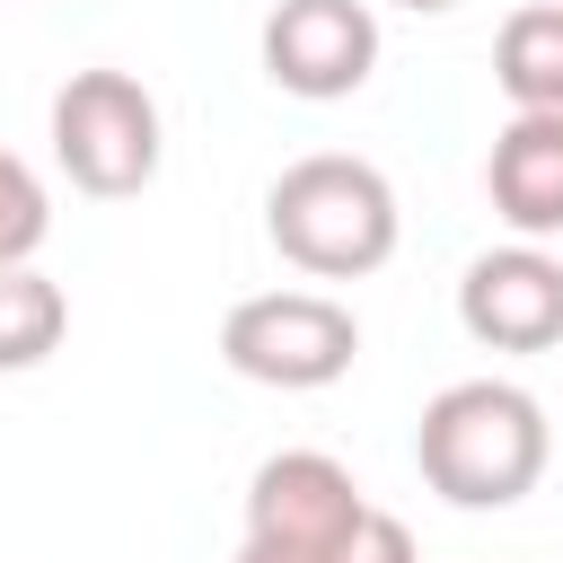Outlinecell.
<instances>
[{
    "mask_svg": "<svg viewBox=\"0 0 563 563\" xmlns=\"http://www.w3.org/2000/svg\"><path fill=\"white\" fill-rule=\"evenodd\" d=\"M220 361L246 387L308 396V387H334L361 361V317L325 290H255L220 317Z\"/></svg>",
    "mask_w": 563,
    "mask_h": 563,
    "instance_id": "277c9868",
    "label": "cell"
},
{
    "mask_svg": "<svg viewBox=\"0 0 563 563\" xmlns=\"http://www.w3.org/2000/svg\"><path fill=\"white\" fill-rule=\"evenodd\" d=\"M264 238L290 273L308 282H361L396 255L405 238V211H396V185L352 158V150H308L290 158L273 185H264Z\"/></svg>",
    "mask_w": 563,
    "mask_h": 563,
    "instance_id": "7a4b0ae2",
    "label": "cell"
},
{
    "mask_svg": "<svg viewBox=\"0 0 563 563\" xmlns=\"http://www.w3.org/2000/svg\"><path fill=\"white\" fill-rule=\"evenodd\" d=\"M229 563H334V554H308V545H273V537H246Z\"/></svg>",
    "mask_w": 563,
    "mask_h": 563,
    "instance_id": "4fadbf2b",
    "label": "cell"
},
{
    "mask_svg": "<svg viewBox=\"0 0 563 563\" xmlns=\"http://www.w3.org/2000/svg\"><path fill=\"white\" fill-rule=\"evenodd\" d=\"M396 9H413V18H449L457 0H396Z\"/></svg>",
    "mask_w": 563,
    "mask_h": 563,
    "instance_id": "5bb4252c",
    "label": "cell"
},
{
    "mask_svg": "<svg viewBox=\"0 0 563 563\" xmlns=\"http://www.w3.org/2000/svg\"><path fill=\"white\" fill-rule=\"evenodd\" d=\"M44 238H53V194H44V176H35L18 150H0V264H35Z\"/></svg>",
    "mask_w": 563,
    "mask_h": 563,
    "instance_id": "8fae6325",
    "label": "cell"
},
{
    "mask_svg": "<svg viewBox=\"0 0 563 563\" xmlns=\"http://www.w3.org/2000/svg\"><path fill=\"white\" fill-rule=\"evenodd\" d=\"M62 334H70V299H62V282L35 273V264H0V369H35V361H53Z\"/></svg>",
    "mask_w": 563,
    "mask_h": 563,
    "instance_id": "30bf717a",
    "label": "cell"
},
{
    "mask_svg": "<svg viewBox=\"0 0 563 563\" xmlns=\"http://www.w3.org/2000/svg\"><path fill=\"white\" fill-rule=\"evenodd\" d=\"M484 194L510 238H563V106L510 114L484 150Z\"/></svg>",
    "mask_w": 563,
    "mask_h": 563,
    "instance_id": "ba28073f",
    "label": "cell"
},
{
    "mask_svg": "<svg viewBox=\"0 0 563 563\" xmlns=\"http://www.w3.org/2000/svg\"><path fill=\"white\" fill-rule=\"evenodd\" d=\"M554 457V422L510 378H457L413 422V466L449 510H510L537 493Z\"/></svg>",
    "mask_w": 563,
    "mask_h": 563,
    "instance_id": "6da1fadb",
    "label": "cell"
},
{
    "mask_svg": "<svg viewBox=\"0 0 563 563\" xmlns=\"http://www.w3.org/2000/svg\"><path fill=\"white\" fill-rule=\"evenodd\" d=\"M457 325L484 352H554L563 343V255H545L537 238L484 246L457 273Z\"/></svg>",
    "mask_w": 563,
    "mask_h": 563,
    "instance_id": "8992f818",
    "label": "cell"
},
{
    "mask_svg": "<svg viewBox=\"0 0 563 563\" xmlns=\"http://www.w3.org/2000/svg\"><path fill=\"white\" fill-rule=\"evenodd\" d=\"M361 484L343 457L325 449H273L255 475H246V537H273V545H308V554H334L361 519Z\"/></svg>",
    "mask_w": 563,
    "mask_h": 563,
    "instance_id": "52a82bcc",
    "label": "cell"
},
{
    "mask_svg": "<svg viewBox=\"0 0 563 563\" xmlns=\"http://www.w3.org/2000/svg\"><path fill=\"white\" fill-rule=\"evenodd\" d=\"M334 563H422V554H413V528H405L396 510L369 501V510L352 519V537L334 545Z\"/></svg>",
    "mask_w": 563,
    "mask_h": 563,
    "instance_id": "7c38bea8",
    "label": "cell"
},
{
    "mask_svg": "<svg viewBox=\"0 0 563 563\" xmlns=\"http://www.w3.org/2000/svg\"><path fill=\"white\" fill-rule=\"evenodd\" d=\"M255 53L282 97H308V106L361 97L378 70V9L369 0H273Z\"/></svg>",
    "mask_w": 563,
    "mask_h": 563,
    "instance_id": "5b68a950",
    "label": "cell"
},
{
    "mask_svg": "<svg viewBox=\"0 0 563 563\" xmlns=\"http://www.w3.org/2000/svg\"><path fill=\"white\" fill-rule=\"evenodd\" d=\"M493 88L510 97V114L563 106V0H528L501 18L493 35Z\"/></svg>",
    "mask_w": 563,
    "mask_h": 563,
    "instance_id": "9c48e42d",
    "label": "cell"
},
{
    "mask_svg": "<svg viewBox=\"0 0 563 563\" xmlns=\"http://www.w3.org/2000/svg\"><path fill=\"white\" fill-rule=\"evenodd\" d=\"M158 158H167V123H158V97L132 79V70H70L53 88V167L97 194V202H132L158 185Z\"/></svg>",
    "mask_w": 563,
    "mask_h": 563,
    "instance_id": "3957f363",
    "label": "cell"
}]
</instances>
